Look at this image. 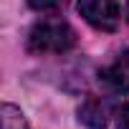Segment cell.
<instances>
[{
	"instance_id": "cell-2",
	"label": "cell",
	"mask_w": 129,
	"mask_h": 129,
	"mask_svg": "<svg viewBox=\"0 0 129 129\" xmlns=\"http://www.w3.org/2000/svg\"><path fill=\"white\" fill-rule=\"evenodd\" d=\"M79 13L96 30L111 33L119 25V5H116V0H79Z\"/></svg>"
},
{
	"instance_id": "cell-7",
	"label": "cell",
	"mask_w": 129,
	"mask_h": 129,
	"mask_svg": "<svg viewBox=\"0 0 129 129\" xmlns=\"http://www.w3.org/2000/svg\"><path fill=\"white\" fill-rule=\"evenodd\" d=\"M116 129H129V104H124L116 114Z\"/></svg>"
},
{
	"instance_id": "cell-6",
	"label": "cell",
	"mask_w": 129,
	"mask_h": 129,
	"mask_svg": "<svg viewBox=\"0 0 129 129\" xmlns=\"http://www.w3.org/2000/svg\"><path fill=\"white\" fill-rule=\"evenodd\" d=\"M28 5L38 13H56L69 5V0H28Z\"/></svg>"
},
{
	"instance_id": "cell-3",
	"label": "cell",
	"mask_w": 129,
	"mask_h": 129,
	"mask_svg": "<svg viewBox=\"0 0 129 129\" xmlns=\"http://www.w3.org/2000/svg\"><path fill=\"white\" fill-rule=\"evenodd\" d=\"M99 81L111 94H129V51H121L106 69H101Z\"/></svg>"
},
{
	"instance_id": "cell-8",
	"label": "cell",
	"mask_w": 129,
	"mask_h": 129,
	"mask_svg": "<svg viewBox=\"0 0 129 129\" xmlns=\"http://www.w3.org/2000/svg\"><path fill=\"white\" fill-rule=\"evenodd\" d=\"M126 18H129V0H126Z\"/></svg>"
},
{
	"instance_id": "cell-5",
	"label": "cell",
	"mask_w": 129,
	"mask_h": 129,
	"mask_svg": "<svg viewBox=\"0 0 129 129\" xmlns=\"http://www.w3.org/2000/svg\"><path fill=\"white\" fill-rule=\"evenodd\" d=\"M3 129H28L25 116L18 106L13 104H3Z\"/></svg>"
},
{
	"instance_id": "cell-4",
	"label": "cell",
	"mask_w": 129,
	"mask_h": 129,
	"mask_svg": "<svg viewBox=\"0 0 129 129\" xmlns=\"http://www.w3.org/2000/svg\"><path fill=\"white\" fill-rule=\"evenodd\" d=\"M79 121L86 129H106V109L96 96L84 99V104L79 106Z\"/></svg>"
},
{
	"instance_id": "cell-1",
	"label": "cell",
	"mask_w": 129,
	"mask_h": 129,
	"mask_svg": "<svg viewBox=\"0 0 129 129\" xmlns=\"http://www.w3.org/2000/svg\"><path fill=\"white\" fill-rule=\"evenodd\" d=\"M28 51L30 53H66L76 46V30L61 18H46V20H38L30 33H28V41H25Z\"/></svg>"
}]
</instances>
